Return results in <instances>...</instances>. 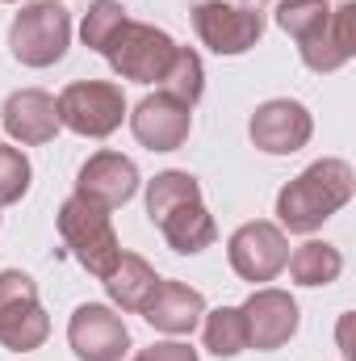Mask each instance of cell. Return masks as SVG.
Here are the masks:
<instances>
[{
  "mask_svg": "<svg viewBox=\"0 0 356 361\" xmlns=\"http://www.w3.org/2000/svg\"><path fill=\"white\" fill-rule=\"evenodd\" d=\"M356 193V173L348 160H314L306 173L289 180L281 193H276V227L281 231H293V235H310L319 231L336 210H344Z\"/></svg>",
  "mask_w": 356,
  "mask_h": 361,
  "instance_id": "6da1fadb",
  "label": "cell"
},
{
  "mask_svg": "<svg viewBox=\"0 0 356 361\" xmlns=\"http://www.w3.org/2000/svg\"><path fill=\"white\" fill-rule=\"evenodd\" d=\"M55 227H59L63 244L72 248V257H76L92 277H105L109 265L122 257V240H117V231H113L109 210L96 206V202H89V197H80V193H72V197L59 206Z\"/></svg>",
  "mask_w": 356,
  "mask_h": 361,
  "instance_id": "7a4b0ae2",
  "label": "cell"
},
{
  "mask_svg": "<svg viewBox=\"0 0 356 361\" xmlns=\"http://www.w3.org/2000/svg\"><path fill=\"white\" fill-rule=\"evenodd\" d=\"M72 47V17L59 8V0H34L21 4V13L8 25V51L25 68H51Z\"/></svg>",
  "mask_w": 356,
  "mask_h": 361,
  "instance_id": "3957f363",
  "label": "cell"
},
{
  "mask_svg": "<svg viewBox=\"0 0 356 361\" xmlns=\"http://www.w3.org/2000/svg\"><path fill=\"white\" fill-rule=\"evenodd\" d=\"M109 59V68L122 76V80H134V85H160L172 55H177V42L160 30V25H147V21H122V30L109 38V47L101 51Z\"/></svg>",
  "mask_w": 356,
  "mask_h": 361,
  "instance_id": "277c9868",
  "label": "cell"
},
{
  "mask_svg": "<svg viewBox=\"0 0 356 361\" xmlns=\"http://www.w3.org/2000/svg\"><path fill=\"white\" fill-rule=\"evenodd\" d=\"M51 336V315L38 302L34 277L21 269H0V345L8 353L42 349Z\"/></svg>",
  "mask_w": 356,
  "mask_h": 361,
  "instance_id": "5b68a950",
  "label": "cell"
},
{
  "mask_svg": "<svg viewBox=\"0 0 356 361\" xmlns=\"http://www.w3.org/2000/svg\"><path fill=\"white\" fill-rule=\"evenodd\" d=\"M59 126L80 139H109L126 118V97L113 80H72L55 97Z\"/></svg>",
  "mask_w": 356,
  "mask_h": 361,
  "instance_id": "8992f818",
  "label": "cell"
},
{
  "mask_svg": "<svg viewBox=\"0 0 356 361\" xmlns=\"http://www.w3.org/2000/svg\"><path fill=\"white\" fill-rule=\"evenodd\" d=\"M193 30L214 55H243L265 34V13L227 4V0H201L193 4Z\"/></svg>",
  "mask_w": 356,
  "mask_h": 361,
  "instance_id": "52a82bcc",
  "label": "cell"
},
{
  "mask_svg": "<svg viewBox=\"0 0 356 361\" xmlns=\"http://www.w3.org/2000/svg\"><path fill=\"white\" fill-rule=\"evenodd\" d=\"M68 345L80 361H122L130 349V328L113 307L80 302L68 319Z\"/></svg>",
  "mask_w": 356,
  "mask_h": 361,
  "instance_id": "ba28073f",
  "label": "cell"
},
{
  "mask_svg": "<svg viewBox=\"0 0 356 361\" xmlns=\"http://www.w3.org/2000/svg\"><path fill=\"white\" fill-rule=\"evenodd\" d=\"M248 135L265 156H293V152H302L310 143L314 118H310V109L302 101L272 97L265 105H256V114L248 122Z\"/></svg>",
  "mask_w": 356,
  "mask_h": 361,
  "instance_id": "9c48e42d",
  "label": "cell"
},
{
  "mask_svg": "<svg viewBox=\"0 0 356 361\" xmlns=\"http://www.w3.org/2000/svg\"><path fill=\"white\" fill-rule=\"evenodd\" d=\"M227 257H231V269L243 281H272L289 261V240H285V231L276 223L256 219V223H243L231 235Z\"/></svg>",
  "mask_w": 356,
  "mask_h": 361,
  "instance_id": "30bf717a",
  "label": "cell"
},
{
  "mask_svg": "<svg viewBox=\"0 0 356 361\" xmlns=\"http://www.w3.org/2000/svg\"><path fill=\"white\" fill-rule=\"evenodd\" d=\"M239 311H243V328H248V349H260V353L289 345V336H293L298 324H302L298 302H293L285 290H276V286L252 290Z\"/></svg>",
  "mask_w": 356,
  "mask_h": 361,
  "instance_id": "8fae6325",
  "label": "cell"
},
{
  "mask_svg": "<svg viewBox=\"0 0 356 361\" xmlns=\"http://www.w3.org/2000/svg\"><path fill=\"white\" fill-rule=\"evenodd\" d=\"M76 193L105 206V210H117L139 193V169L122 152H96L76 173Z\"/></svg>",
  "mask_w": 356,
  "mask_h": 361,
  "instance_id": "7c38bea8",
  "label": "cell"
},
{
  "mask_svg": "<svg viewBox=\"0 0 356 361\" xmlns=\"http://www.w3.org/2000/svg\"><path fill=\"white\" fill-rule=\"evenodd\" d=\"M130 130L147 152H177L193 130V114H189V105L172 101L168 92H155V97H143L134 105Z\"/></svg>",
  "mask_w": 356,
  "mask_h": 361,
  "instance_id": "4fadbf2b",
  "label": "cell"
},
{
  "mask_svg": "<svg viewBox=\"0 0 356 361\" xmlns=\"http://www.w3.org/2000/svg\"><path fill=\"white\" fill-rule=\"evenodd\" d=\"M0 122H4V135L21 147H42L59 135V109H55V97L42 89H21L13 92L0 109Z\"/></svg>",
  "mask_w": 356,
  "mask_h": 361,
  "instance_id": "5bb4252c",
  "label": "cell"
},
{
  "mask_svg": "<svg viewBox=\"0 0 356 361\" xmlns=\"http://www.w3.org/2000/svg\"><path fill=\"white\" fill-rule=\"evenodd\" d=\"M205 315V298L201 290L184 286V281H164L155 286V294L147 298L143 307V319L155 328V332H168V336H189Z\"/></svg>",
  "mask_w": 356,
  "mask_h": 361,
  "instance_id": "9a60e30c",
  "label": "cell"
},
{
  "mask_svg": "<svg viewBox=\"0 0 356 361\" xmlns=\"http://www.w3.org/2000/svg\"><path fill=\"white\" fill-rule=\"evenodd\" d=\"M101 286H105V294H109L113 307H122V311H143L147 298H151L155 286H160V273L151 269L139 252H122V257L109 265V273L101 277Z\"/></svg>",
  "mask_w": 356,
  "mask_h": 361,
  "instance_id": "2e32d148",
  "label": "cell"
},
{
  "mask_svg": "<svg viewBox=\"0 0 356 361\" xmlns=\"http://www.w3.org/2000/svg\"><path fill=\"white\" fill-rule=\"evenodd\" d=\"M155 227H160V235L168 240V248L180 252V257H197V252H205V248L218 240L214 214H210L201 202H189V206L172 210V214H168V219H160Z\"/></svg>",
  "mask_w": 356,
  "mask_h": 361,
  "instance_id": "e0dca14e",
  "label": "cell"
},
{
  "mask_svg": "<svg viewBox=\"0 0 356 361\" xmlns=\"http://www.w3.org/2000/svg\"><path fill=\"white\" fill-rule=\"evenodd\" d=\"M285 265H289V277L298 286H331L344 273V257L327 240H306L302 248H293V257Z\"/></svg>",
  "mask_w": 356,
  "mask_h": 361,
  "instance_id": "ac0fdd59",
  "label": "cell"
},
{
  "mask_svg": "<svg viewBox=\"0 0 356 361\" xmlns=\"http://www.w3.org/2000/svg\"><path fill=\"white\" fill-rule=\"evenodd\" d=\"M189 202H201V185H197V177H189L180 169H168V173H160L147 185V214H151V223L168 219L172 210L189 206Z\"/></svg>",
  "mask_w": 356,
  "mask_h": 361,
  "instance_id": "d6986e66",
  "label": "cell"
},
{
  "mask_svg": "<svg viewBox=\"0 0 356 361\" xmlns=\"http://www.w3.org/2000/svg\"><path fill=\"white\" fill-rule=\"evenodd\" d=\"M160 92H168L172 101H180V105L193 109V105L201 101V92H205L201 55L189 51V47H177V55H172V63H168V72H164V80H160Z\"/></svg>",
  "mask_w": 356,
  "mask_h": 361,
  "instance_id": "ffe728a7",
  "label": "cell"
},
{
  "mask_svg": "<svg viewBox=\"0 0 356 361\" xmlns=\"http://www.w3.org/2000/svg\"><path fill=\"white\" fill-rule=\"evenodd\" d=\"M201 336H205V349L214 357H239L248 349V328H243V311L239 307H218L205 315L201 324Z\"/></svg>",
  "mask_w": 356,
  "mask_h": 361,
  "instance_id": "44dd1931",
  "label": "cell"
},
{
  "mask_svg": "<svg viewBox=\"0 0 356 361\" xmlns=\"http://www.w3.org/2000/svg\"><path fill=\"white\" fill-rule=\"evenodd\" d=\"M327 21H331V4L327 0H281L276 4V25L285 34H293L298 42L323 34Z\"/></svg>",
  "mask_w": 356,
  "mask_h": 361,
  "instance_id": "7402d4cb",
  "label": "cell"
},
{
  "mask_svg": "<svg viewBox=\"0 0 356 361\" xmlns=\"http://www.w3.org/2000/svg\"><path fill=\"white\" fill-rule=\"evenodd\" d=\"M122 21H126V8H122L117 0H96V4H89V13H84V21H80L84 47L101 55V51L109 47V38L122 30Z\"/></svg>",
  "mask_w": 356,
  "mask_h": 361,
  "instance_id": "603a6c76",
  "label": "cell"
},
{
  "mask_svg": "<svg viewBox=\"0 0 356 361\" xmlns=\"http://www.w3.org/2000/svg\"><path fill=\"white\" fill-rule=\"evenodd\" d=\"M298 55H302V63H306L310 72H340V68L352 59V51H344V47L336 42L331 21H327V30H323V34H314V38L298 42Z\"/></svg>",
  "mask_w": 356,
  "mask_h": 361,
  "instance_id": "cb8c5ba5",
  "label": "cell"
},
{
  "mask_svg": "<svg viewBox=\"0 0 356 361\" xmlns=\"http://www.w3.org/2000/svg\"><path fill=\"white\" fill-rule=\"evenodd\" d=\"M30 193V160L17 147L0 143V206H13Z\"/></svg>",
  "mask_w": 356,
  "mask_h": 361,
  "instance_id": "d4e9b609",
  "label": "cell"
},
{
  "mask_svg": "<svg viewBox=\"0 0 356 361\" xmlns=\"http://www.w3.org/2000/svg\"><path fill=\"white\" fill-rule=\"evenodd\" d=\"M134 361H197V349L184 345V341H160V345L143 349Z\"/></svg>",
  "mask_w": 356,
  "mask_h": 361,
  "instance_id": "484cf974",
  "label": "cell"
},
{
  "mask_svg": "<svg viewBox=\"0 0 356 361\" xmlns=\"http://www.w3.org/2000/svg\"><path fill=\"white\" fill-rule=\"evenodd\" d=\"M243 8H260V4H268V0H239Z\"/></svg>",
  "mask_w": 356,
  "mask_h": 361,
  "instance_id": "4316f807",
  "label": "cell"
},
{
  "mask_svg": "<svg viewBox=\"0 0 356 361\" xmlns=\"http://www.w3.org/2000/svg\"><path fill=\"white\" fill-rule=\"evenodd\" d=\"M0 4H13V0H0Z\"/></svg>",
  "mask_w": 356,
  "mask_h": 361,
  "instance_id": "83f0119b",
  "label": "cell"
}]
</instances>
